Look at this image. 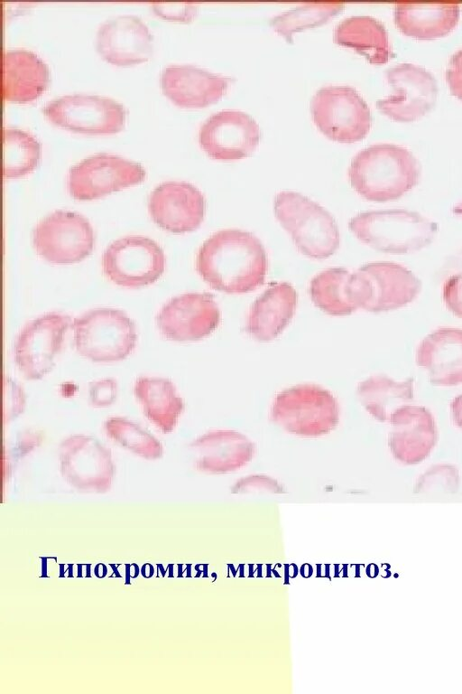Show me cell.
Returning <instances> with one entry per match:
<instances>
[{"instance_id": "obj_7", "label": "cell", "mask_w": 462, "mask_h": 694, "mask_svg": "<svg viewBox=\"0 0 462 694\" xmlns=\"http://www.w3.org/2000/svg\"><path fill=\"white\" fill-rule=\"evenodd\" d=\"M310 108L319 129L337 142L359 141L367 135L372 125L368 105L351 86L330 85L319 89Z\"/></svg>"}, {"instance_id": "obj_18", "label": "cell", "mask_w": 462, "mask_h": 694, "mask_svg": "<svg viewBox=\"0 0 462 694\" xmlns=\"http://www.w3.org/2000/svg\"><path fill=\"white\" fill-rule=\"evenodd\" d=\"M152 34L136 15L119 14L104 21L96 34V49L106 61L118 66L147 61L152 52Z\"/></svg>"}, {"instance_id": "obj_31", "label": "cell", "mask_w": 462, "mask_h": 694, "mask_svg": "<svg viewBox=\"0 0 462 694\" xmlns=\"http://www.w3.org/2000/svg\"><path fill=\"white\" fill-rule=\"evenodd\" d=\"M2 143L5 178L22 177L38 164L41 146L31 134L17 128L4 127Z\"/></svg>"}, {"instance_id": "obj_19", "label": "cell", "mask_w": 462, "mask_h": 694, "mask_svg": "<svg viewBox=\"0 0 462 694\" xmlns=\"http://www.w3.org/2000/svg\"><path fill=\"white\" fill-rule=\"evenodd\" d=\"M388 445L393 458L404 464L423 461L438 441L434 417L424 407L404 405L392 416Z\"/></svg>"}, {"instance_id": "obj_37", "label": "cell", "mask_w": 462, "mask_h": 694, "mask_svg": "<svg viewBox=\"0 0 462 694\" xmlns=\"http://www.w3.org/2000/svg\"><path fill=\"white\" fill-rule=\"evenodd\" d=\"M442 297L447 308L462 319V272L451 276L445 281Z\"/></svg>"}, {"instance_id": "obj_13", "label": "cell", "mask_w": 462, "mask_h": 694, "mask_svg": "<svg viewBox=\"0 0 462 694\" xmlns=\"http://www.w3.org/2000/svg\"><path fill=\"white\" fill-rule=\"evenodd\" d=\"M71 324L69 315L54 312L24 325L15 340L14 360L26 379H41L52 369L63 335Z\"/></svg>"}, {"instance_id": "obj_33", "label": "cell", "mask_w": 462, "mask_h": 694, "mask_svg": "<svg viewBox=\"0 0 462 694\" xmlns=\"http://www.w3.org/2000/svg\"><path fill=\"white\" fill-rule=\"evenodd\" d=\"M105 429L111 438L142 457L156 459L162 455V446L159 441L130 420L111 417L106 421Z\"/></svg>"}, {"instance_id": "obj_17", "label": "cell", "mask_w": 462, "mask_h": 694, "mask_svg": "<svg viewBox=\"0 0 462 694\" xmlns=\"http://www.w3.org/2000/svg\"><path fill=\"white\" fill-rule=\"evenodd\" d=\"M62 476L79 488L106 489L109 486L114 464L111 453L91 436L73 435L59 446Z\"/></svg>"}, {"instance_id": "obj_21", "label": "cell", "mask_w": 462, "mask_h": 694, "mask_svg": "<svg viewBox=\"0 0 462 694\" xmlns=\"http://www.w3.org/2000/svg\"><path fill=\"white\" fill-rule=\"evenodd\" d=\"M365 277L368 300L364 310H395L411 303L421 289L420 280L405 267L393 262H372L357 269Z\"/></svg>"}, {"instance_id": "obj_41", "label": "cell", "mask_w": 462, "mask_h": 694, "mask_svg": "<svg viewBox=\"0 0 462 694\" xmlns=\"http://www.w3.org/2000/svg\"><path fill=\"white\" fill-rule=\"evenodd\" d=\"M311 572H312V569H311V567L310 565H304L303 566V567L301 569V573L305 577H309L311 574Z\"/></svg>"}, {"instance_id": "obj_36", "label": "cell", "mask_w": 462, "mask_h": 694, "mask_svg": "<svg viewBox=\"0 0 462 694\" xmlns=\"http://www.w3.org/2000/svg\"><path fill=\"white\" fill-rule=\"evenodd\" d=\"M151 6L157 15L169 20L189 21L198 11L196 4L188 2H153Z\"/></svg>"}, {"instance_id": "obj_1", "label": "cell", "mask_w": 462, "mask_h": 694, "mask_svg": "<svg viewBox=\"0 0 462 694\" xmlns=\"http://www.w3.org/2000/svg\"><path fill=\"white\" fill-rule=\"evenodd\" d=\"M196 269L217 291L248 293L265 281L266 250L260 239L249 231L222 230L210 236L199 249Z\"/></svg>"}, {"instance_id": "obj_2", "label": "cell", "mask_w": 462, "mask_h": 694, "mask_svg": "<svg viewBox=\"0 0 462 694\" xmlns=\"http://www.w3.org/2000/svg\"><path fill=\"white\" fill-rule=\"evenodd\" d=\"M420 166L406 147L374 144L358 151L351 159L348 178L352 188L363 198L375 202L396 200L419 183Z\"/></svg>"}, {"instance_id": "obj_23", "label": "cell", "mask_w": 462, "mask_h": 694, "mask_svg": "<svg viewBox=\"0 0 462 694\" xmlns=\"http://www.w3.org/2000/svg\"><path fill=\"white\" fill-rule=\"evenodd\" d=\"M416 363L433 385L462 384V330L442 327L428 334L417 348Z\"/></svg>"}, {"instance_id": "obj_32", "label": "cell", "mask_w": 462, "mask_h": 694, "mask_svg": "<svg viewBox=\"0 0 462 694\" xmlns=\"http://www.w3.org/2000/svg\"><path fill=\"white\" fill-rule=\"evenodd\" d=\"M343 8L341 2L303 3L273 17L271 25L290 40L294 33L324 23Z\"/></svg>"}, {"instance_id": "obj_27", "label": "cell", "mask_w": 462, "mask_h": 694, "mask_svg": "<svg viewBox=\"0 0 462 694\" xmlns=\"http://www.w3.org/2000/svg\"><path fill=\"white\" fill-rule=\"evenodd\" d=\"M456 3H396L393 10L396 26L416 39H435L451 32L459 19Z\"/></svg>"}, {"instance_id": "obj_5", "label": "cell", "mask_w": 462, "mask_h": 694, "mask_svg": "<svg viewBox=\"0 0 462 694\" xmlns=\"http://www.w3.org/2000/svg\"><path fill=\"white\" fill-rule=\"evenodd\" d=\"M271 417L291 434L320 436L337 427L339 407L329 390L316 384H300L276 395Z\"/></svg>"}, {"instance_id": "obj_6", "label": "cell", "mask_w": 462, "mask_h": 694, "mask_svg": "<svg viewBox=\"0 0 462 694\" xmlns=\"http://www.w3.org/2000/svg\"><path fill=\"white\" fill-rule=\"evenodd\" d=\"M74 345L83 357L96 362L127 357L136 342L135 324L123 311L97 308L74 318Z\"/></svg>"}, {"instance_id": "obj_12", "label": "cell", "mask_w": 462, "mask_h": 694, "mask_svg": "<svg viewBox=\"0 0 462 694\" xmlns=\"http://www.w3.org/2000/svg\"><path fill=\"white\" fill-rule=\"evenodd\" d=\"M393 92L376 101V107L390 118L400 122L415 121L434 107L438 97L435 77L423 67L399 63L385 71Z\"/></svg>"}, {"instance_id": "obj_29", "label": "cell", "mask_w": 462, "mask_h": 694, "mask_svg": "<svg viewBox=\"0 0 462 694\" xmlns=\"http://www.w3.org/2000/svg\"><path fill=\"white\" fill-rule=\"evenodd\" d=\"M356 395L361 405L377 421L390 422L393 414L413 399L414 381H395L384 375H374L359 382Z\"/></svg>"}, {"instance_id": "obj_38", "label": "cell", "mask_w": 462, "mask_h": 694, "mask_svg": "<svg viewBox=\"0 0 462 694\" xmlns=\"http://www.w3.org/2000/svg\"><path fill=\"white\" fill-rule=\"evenodd\" d=\"M116 396V383L106 379L94 382L89 388V399L95 407H106L113 403Z\"/></svg>"}, {"instance_id": "obj_4", "label": "cell", "mask_w": 462, "mask_h": 694, "mask_svg": "<svg viewBox=\"0 0 462 694\" xmlns=\"http://www.w3.org/2000/svg\"><path fill=\"white\" fill-rule=\"evenodd\" d=\"M273 211L296 248L312 259H326L339 248L340 235L332 214L297 192L282 191L273 200Z\"/></svg>"}, {"instance_id": "obj_11", "label": "cell", "mask_w": 462, "mask_h": 694, "mask_svg": "<svg viewBox=\"0 0 462 694\" xmlns=\"http://www.w3.org/2000/svg\"><path fill=\"white\" fill-rule=\"evenodd\" d=\"M144 176L145 172L139 164L118 155L98 153L69 168L67 188L75 200H93L139 183Z\"/></svg>"}, {"instance_id": "obj_22", "label": "cell", "mask_w": 462, "mask_h": 694, "mask_svg": "<svg viewBox=\"0 0 462 694\" xmlns=\"http://www.w3.org/2000/svg\"><path fill=\"white\" fill-rule=\"evenodd\" d=\"M313 304L333 316L347 315L364 309L368 300L367 284L358 271L332 267L316 275L310 283Z\"/></svg>"}, {"instance_id": "obj_28", "label": "cell", "mask_w": 462, "mask_h": 694, "mask_svg": "<svg viewBox=\"0 0 462 694\" xmlns=\"http://www.w3.org/2000/svg\"><path fill=\"white\" fill-rule=\"evenodd\" d=\"M334 41L363 54L371 63H386L391 45L384 25L370 15H352L341 20L334 29Z\"/></svg>"}, {"instance_id": "obj_10", "label": "cell", "mask_w": 462, "mask_h": 694, "mask_svg": "<svg viewBox=\"0 0 462 694\" xmlns=\"http://www.w3.org/2000/svg\"><path fill=\"white\" fill-rule=\"evenodd\" d=\"M104 275L125 287H142L155 282L164 270L161 247L144 236H125L115 240L102 255Z\"/></svg>"}, {"instance_id": "obj_26", "label": "cell", "mask_w": 462, "mask_h": 694, "mask_svg": "<svg viewBox=\"0 0 462 694\" xmlns=\"http://www.w3.org/2000/svg\"><path fill=\"white\" fill-rule=\"evenodd\" d=\"M48 82V67L35 53L23 49L3 52L1 94L4 100L31 101L41 95Z\"/></svg>"}, {"instance_id": "obj_40", "label": "cell", "mask_w": 462, "mask_h": 694, "mask_svg": "<svg viewBox=\"0 0 462 694\" xmlns=\"http://www.w3.org/2000/svg\"><path fill=\"white\" fill-rule=\"evenodd\" d=\"M450 411L454 424L462 429V394L452 400Z\"/></svg>"}, {"instance_id": "obj_9", "label": "cell", "mask_w": 462, "mask_h": 694, "mask_svg": "<svg viewBox=\"0 0 462 694\" xmlns=\"http://www.w3.org/2000/svg\"><path fill=\"white\" fill-rule=\"evenodd\" d=\"M32 245L38 256L48 262L77 263L91 253L94 233L82 215L58 210L36 224Z\"/></svg>"}, {"instance_id": "obj_8", "label": "cell", "mask_w": 462, "mask_h": 694, "mask_svg": "<svg viewBox=\"0 0 462 694\" xmlns=\"http://www.w3.org/2000/svg\"><path fill=\"white\" fill-rule=\"evenodd\" d=\"M42 111L58 127L90 135L119 132L125 120V109L121 104L97 95H63L49 101Z\"/></svg>"}, {"instance_id": "obj_15", "label": "cell", "mask_w": 462, "mask_h": 694, "mask_svg": "<svg viewBox=\"0 0 462 694\" xmlns=\"http://www.w3.org/2000/svg\"><path fill=\"white\" fill-rule=\"evenodd\" d=\"M220 311L208 293H188L171 298L159 311L156 324L161 333L176 342L198 341L213 333Z\"/></svg>"}, {"instance_id": "obj_39", "label": "cell", "mask_w": 462, "mask_h": 694, "mask_svg": "<svg viewBox=\"0 0 462 694\" xmlns=\"http://www.w3.org/2000/svg\"><path fill=\"white\" fill-rule=\"evenodd\" d=\"M446 80L451 94L462 100V49L450 57L446 70Z\"/></svg>"}, {"instance_id": "obj_20", "label": "cell", "mask_w": 462, "mask_h": 694, "mask_svg": "<svg viewBox=\"0 0 462 694\" xmlns=\"http://www.w3.org/2000/svg\"><path fill=\"white\" fill-rule=\"evenodd\" d=\"M231 82L229 77L190 64L168 65L160 75L162 93L184 108H203L217 101Z\"/></svg>"}, {"instance_id": "obj_30", "label": "cell", "mask_w": 462, "mask_h": 694, "mask_svg": "<svg viewBox=\"0 0 462 694\" xmlns=\"http://www.w3.org/2000/svg\"><path fill=\"white\" fill-rule=\"evenodd\" d=\"M134 390L148 419L162 432H171L184 408L171 381L141 377L135 381Z\"/></svg>"}, {"instance_id": "obj_16", "label": "cell", "mask_w": 462, "mask_h": 694, "mask_svg": "<svg viewBox=\"0 0 462 694\" xmlns=\"http://www.w3.org/2000/svg\"><path fill=\"white\" fill-rule=\"evenodd\" d=\"M205 208L202 192L186 182H163L151 192L148 198V211L152 220L172 233L197 230L203 221Z\"/></svg>"}, {"instance_id": "obj_14", "label": "cell", "mask_w": 462, "mask_h": 694, "mask_svg": "<svg viewBox=\"0 0 462 694\" xmlns=\"http://www.w3.org/2000/svg\"><path fill=\"white\" fill-rule=\"evenodd\" d=\"M260 137L256 120L238 109H223L210 115L199 130L201 148L218 160L248 156L257 147Z\"/></svg>"}, {"instance_id": "obj_3", "label": "cell", "mask_w": 462, "mask_h": 694, "mask_svg": "<svg viewBox=\"0 0 462 694\" xmlns=\"http://www.w3.org/2000/svg\"><path fill=\"white\" fill-rule=\"evenodd\" d=\"M348 228L361 242L393 255L426 248L438 231L436 223L419 212L402 209L361 212L349 220Z\"/></svg>"}, {"instance_id": "obj_34", "label": "cell", "mask_w": 462, "mask_h": 694, "mask_svg": "<svg viewBox=\"0 0 462 694\" xmlns=\"http://www.w3.org/2000/svg\"><path fill=\"white\" fill-rule=\"evenodd\" d=\"M459 474L457 468L452 464H435L420 476L416 483V489L437 487L440 485L447 489H456L458 485Z\"/></svg>"}, {"instance_id": "obj_35", "label": "cell", "mask_w": 462, "mask_h": 694, "mask_svg": "<svg viewBox=\"0 0 462 694\" xmlns=\"http://www.w3.org/2000/svg\"><path fill=\"white\" fill-rule=\"evenodd\" d=\"M23 389L12 380L4 378V422L15 418L24 408Z\"/></svg>"}, {"instance_id": "obj_42", "label": "cell", "mask_w": 462, "mask_h": 694, "mask_svg": "<svg viewBox=\"0 0 462 694\" xmlns=\"http://www.w3.org/2000/svg\"><path fill=\"white\" fill-rule=\"evenodd\" d=\"M290 569H288V574L290 577H293L296 574V567L294 565L289 567Z\"/></svg>"}, {"instance_id": "obj_24", "label": "cell", "mask_w": 462, "mask_h": 694, "mask_svg": "<svg viewBox=\"0 0 462 694\" xmlns=\"http://www.w3.org/2000/svg\"><path fill=\"white\" fill-rule=\"evenodd\" d=\"M198 470L226 474L237 471L253 459L255 445L235 430L210 431L190 444Z\"/></svg>"}, {"instance_id": "obj_25", "label": "cell", "mask_w": 462, "mask_h": 694, "mask_svg": "<svg viewBox=\"0 0 462 694\" xmlns=\"http://www.w3.org/2000/svg\"><path fill=\"white\" fill-rule=\"evenodd\" d=\"M297 293L288 282L273 283L253 303L245 324L247 333L258 342L277 338L291 321Z\"/></svg>"}]
</instances>
